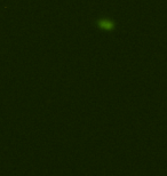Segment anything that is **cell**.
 <instances>
[{
	"instance_id": "1",
	"label": "cell",
	"mask_w": 167,
	"mask_h": 176,
	"mask_svg": "<svg viewBox=\"0 0 167 176\" xmlns=\"http://www.w3.org/2000/svg\"><path fill=\"white\" fill-rule=\"evenodd\" d=\"M100 26L105 29V30H111L113 28V23L111 21H101L100 22Z\"/></svg>"
}]
</instances>
